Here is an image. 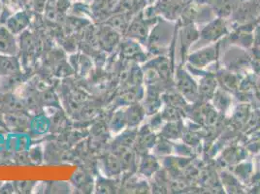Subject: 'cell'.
<instances>
[{"label": "cell", "instance_id": "1", "mask_svg": "<svg viewBox=\"0 0 260 194\" xmlns=\"http://www.w3.org/2000/svg\"><path fill=\"white\" fill-rule=\"evenodd\" d=\"M18 52L19 45L16 35L6 26H0V55L16 56Z\"/></svg>", "mask_w": 260, "mask_h": 194}, {"label": "cell", "instance_id": "2", "mask_svg": "<svg viewBox=\"0 0 260 194\" xmlns=\"http://www.w3.org/2000/svg\"><path fill=\"white\" fill-rule=\"evenodd\" d=\"M30 24V17L25 12H17L7 19L5 26L16 36L24 33Z\"/></svg>", "mask_w": 260, "mask_h": 194}, {"label": "cell", "instance_id": "3", "mask_svg": "<svg viewBox=\"0 0 260 194\" xmlns=\"http://www.w3.org/2000/svg\"><path fill=\"white\" fill-rule=\"evenodd\" d=\"M98 37L101 46L105 50L113 49L114 46H116V44L119 41V34L112 27L103 28L98 34Z\"/></svg>", "mask_w": 260, "mask_h": 194}, {"label": "cell", "instance_id": "4", "mask_svg": "<svg viewBox=\"0 0 260 194\" xmlns=\"http://www.w3.org/2000/svg\"><path fill=\"white\" fill-rule=\"evenodd\" d=\"M20 70V64L16 56L0 55V76L12 75Z\"/></svg>", "mask_w": 260, "mask_h": 194}, {"label": "cell", "instance_id": "5", "mask_svg": "<svg viewBox=\"0 0 260 194\" xmlns=\"http://www.w3.org/2000/svg\"><path fill=\"white\" fill-rule=\"evenodd\" d=\"M104 167L107 172L110 174H117L120 171L121 163L119 161V157L116 155H108L104 159Z\"/></svg>", "mask_w": 260, "mask_h": 194}, {"label": "cell", "instance_id": "6", "mask_svg": "<svg viewBox=\"0 0 260 194\" xmlns=\"http://www.w3.org/2000/svg\"><path fill=\"white\" fill-rule=\"evenodd\" d=\"M224 30V25L220 24L219 22H215L214 24H212L211 26L207 27L206 29L204 30V36L209 38V39H215L219 36V34L223 33Z\"/></svg>", "mask_w": 260, "mask_h": 194}, {"label": "cell", "instance_id": "7", "mask_svg": "<svg viewBox=\"0 0 260 194\" xmlns=\"http://www.w3.org/2000/svg\"><path fill=\"white\" fill-rule=\"evenodd\" d=\"M126 116V122L130 125H134L140 121L142 118V110L136 106H133L125 113Z\"/></svg>", "mask_w": 260, "mask_h": 194}, {"label": "cell", "instance_id": "8", "mask_svg": "<svg viewBox=\"0 0 260 194\" xmlns=\"http://www.w3.org/2000/svg\"><path fill=\"white\" fill-rule=\"evenodd\" d=\"M125 122H126L125 114H122L119 112L114 116V118L111 120V130L113 131L120 130L121 126H123Z\"/></svg>", "mask_w": 260, "mask_h": 194}, {"label": "cell", "instance_id": "9", "mask_svg": "<svg viewBox=\"0 0 260 194\" xmlns=\"http://www.w3.org/2000/svg\"><path fill=\"white\" fill-rule=\"evenodd\" d=\"M214 56V51L213 50H207L206 52H202L201 54H196L193 58L195 63L199 65H203L209 62L211 59H213Z\"/></svg>", "mask_w": 260, "mask_h": 194}, {"label": "cell", "instance_id": "10", "mask_svg": "<svg viewBox=\"0 0 260 194\" xmlns=\"http://www.w3.org/2000/svg\"><path fill=\"white\" fill-rule=\"evenodd\" d=\"M108 24L110 25V27H112L115 30L121 29V28L123 29L126 26V21H125L124 16H117V17L111 19Z\"/></svg>", "mask_w": 260, "mask_h": 194}, {"label": "cell", "instance_id": "11", "mask_svg": "<svg viewBox=\"0 0 260 194\" xmlns=\"http://www.w3.org/2000/svg\"><path fill=\"white\" fill-rule=\"evenodd\" d=\"M129 33L138 37H144L147 33V29L141 22H134L129 27Z\"/></svg>", "mask_w": 260, "mask_h": 194}, {"label": "cell", "instance_id": "12", "mask_svg": "<svg viewBox=\"0 0 260 194\" xmlns=\"http://www.w3.org/2000/svg\"><path fill=\"white\" fill-rule=\"evenodd\" d=\"M180 86L181 88L183 89V91L184 92V94L188 95V94H193L194 92V87L192 86L191 82L185 78H182L181 81H180Z\"/></svg>", "mask_w": 260, "mask_h": 194}, {"label": "cell", "instance_id": "13", "mask_svg": "<svg viewBox=\"0 0 260 194\" xmlns=\"http://www.w3.org/2000/svg\"><path fill=\"white\" fill-rule=\"evenodd\" d=\"M96 190L98 192L100 193H107L110 192V190H112V187L110 186V183H106L105 181H99L98 180L96 183Z\"/></svg>", "mask_w": 260, "mask_h": 194}, {"label": "cell", "instance_id": "14", "mask_svg": "<svg viewBox=\"0 0 260 194\" xmlns=\"http://www.w3.org/2000/svg\"><path fill=\"white\" fill-rule=\"evenodd\" d=\"M46 1H47V0H32L33 6H34V8H35L36 10L42 11L44 7H45Z\"/></svg>", "mask_w": 260, "mask_h": 194}, {"label": "cell", "instance_id": "15", "mask_svg": "<svg viewBox=\"0 0 260 194\" xmlns=\"http://www.w3.org/2000/svg\"><path fill=\"white\" fill-rule=\"evenodd\" d=\"M0 11H1V3H0Z\"/></svg>", "mask_w": 260, "mask_h": 194}]
</instances>
